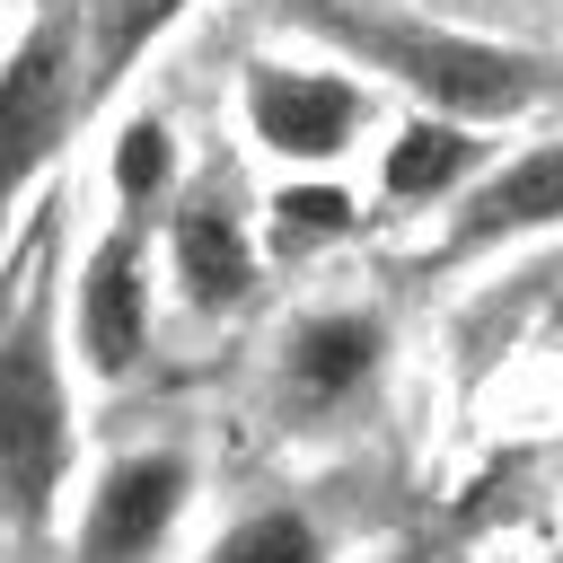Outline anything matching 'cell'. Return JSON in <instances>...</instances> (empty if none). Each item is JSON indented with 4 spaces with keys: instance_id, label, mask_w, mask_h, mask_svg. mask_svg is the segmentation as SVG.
<instances>
[{
    "instance_id": "cell-13",
    "label": "cell",
    "mask_w": 563,
    "mask_h": 563,
    "mask_svg": "<svg viewBox=\"0 0 563 563\" xmlns=\"http://www.w3.org/2000/svg\"><path fill=\"white\" fill-rule=\"evenodd\" d=\"M343 220H352V202H343L334 185H290V194H282V229H290V238H299V229H343Z\"/></svg>"
},
{
    "instance_id": "cell-2",
    "label": "cell",
    "mask_w": 563,
    "mask_h": 563,
    "mask_svg": "<svg viewBox=\"0 0 563 563\" xmlns=\"http://www.w3.org/2000/svg\"><path fill=\"white\" fill-rule=\"evenodd\" d=\"M62 466H70V413H62L44 308H26L0 334V510L18 528H35L62 493Z\"/></svg>"
},
{
    "instance_id": "cell-7",
    "label": "cell",
    "mask_w": 563,
    "mask_h": 563,
    "mask_svg": "<svg viewBox=\"0 0 563 563\" xmlns=\"http://www.w3.org/2000/svg\"><path fill=\"white\" fill-rule=\"evenodd\" d=\"M141 334H150V299H141V229H106L79 264V343H88V369L123 378L141 361Z\"/></svg>"
},
{
    "instance_id": "cell-5",
    "label": "cell",
    "mask_w": 563,
    "mask_h": 563,
    "mask_svg": "<svg viewBox=\"0 0 563 563\" xmlns=\"http://www.w3.org/2000/svg\"><path fill=\"white\" fill-rule=\"evenodd\" d=\"M70 114V26L44 18L9 62H0V202L26 185V167L62 141Z\"/></svg>"
},
{
    "instance_id": "cell-14",
    "label": "cell",
    "mask_w": 563,
    "mask_h": 563,
    "mask_svg": "<svg viewBox=\"0 0 563 563\" xmlns=\"http://www.w3.org/2000/svg\"><path fill=\"white\" fill-rule=\"evenodd\" d=\"M167 9H176V0H141V9H132V26H123V35H114V53H123V44H132V35H141V26H150V18H167Z\"/></svg>"
},
{
    "instance_id": "cell-10",
    "label": "cell",
    "mask_w": 563,
    "mask_h": 563,
    "mask_svg": "<svg viewBox=\"0 0 563 563\" xmlns=\"http://www.w3.org/2000/svg\"><path fill=\"white\" fill-rule=\"evenodd\" d=\"M466 167H475V132L413 123V132H396V150H387V194H396V202H422V194H449Z\"/></svg>"
},
{
    "instance_id": "cell-1",
    "label": "cell",
    "mask_w": 563,
    "mask_h": 563,
    "mask_svg": "<svg viewBox=\"0 0 563 563\" xmlns=\"http://www.w3.org/2000/svg\"><path fill=\"white\" fill-rule=\"evenodd\" d=\"M308 9V26H325L334 44H352L361 62L396 70L413 97L449 106V114H519L545 97V70L510 44H484V35H449V26H413V18H387V9H352V0H290Z\"/></svg>"
},
{
    "instance_id": "cell-6",
    "label": "cell",
    "mask_w": 563,
    "mask_h": 563,
    "mask_svg": "<svg viewBox=\"0 0 563 563\" xmlns=\"http://www.w3.org/2000/svg\"><path fill=\"white\" fill-rule=\"evenodd\" d=\"M387 361V325L361 317V308H317L282 334V396L308 405V413H334L352 405Z\"/></svg>"
},
{
    "instance_id": "cell-12",
    "label": "cell",
    "mask_w": 563,
    "mask_h": 563,
    "mask_svg": "<svg viewBox=\"0 0 563 563\" xmlns=\"http://www.w3.org/2000/svg\"><path fill=\"white\" fill-rule=\"evenodd\" d=\"M167 176H176V141H167V123H158V114L123 123V141H114V194H123L132 211H150V202L167 194Z\"/></svg>"
},
{
    "instance_id": "cell-8",
    "label": "cell",
    "mask_w": 563,
    "mask_h": 563,
    "mask_svg": "<svg viewBox=\"0 0 563 563\" xmlns=\"http://www.w3.org/2000/svg\"><path fill=\"white\" fill-rule=\"evenodd\" d=\"M176 282H185V299L211 308V317L255 290V246H246V229L229 220L220 194H194V202L176 211Z\"/></svg>"
},
{
    "instance_id": "cell-9",
    "label": "cell",
    "mask_w": 563,
    "mask_h": 563,
    "mask_svg": "<svg viewBox=\"0 0 563 563\" xmlns=\"http://www.w3.org/2000/svg\"><path fill=\"white\" fill-rule=\"evenodd\" d=\"M545 220H563V141L510 158L475 194V211L457 220V246H493V238H519V229H545Z\"/></svg>"
},
{
    "instance_id": "cell-4",
    "label": "cell",
    "mask_w": 563,
    "mask_h": 563,
    "mask_svg": "<svg viewBox=\"0 0 563 563\" xmlns=\"http://www.w3.org/2000/svg\"><path fill=\"white\" fill-rule=\"evenodd\" d=\"M361 114H369V97L352 79H334V70H290V62H255L246 70V123L282 158H334V150H352Z\"/></svg>"
},
{
    "instance_id": "cell-3",
    "label": "cell",
    "mask_w": 563,
    "mask_h": 563,
    "mask_svg": "<svg viewBox=\"0 0 563 563\" xmlns=\"http://www.w3.org/2000/svg\"><path fill=\"white\" fill-rule=\"evenodd\" d=\"M185 484H194V466L176 449L114 457L106 484H97V501H88V519H79V563H150L167 545L176 510H185Z\"/></svg>"
},
{
    "instance_id": "cell-15",
    "label": "cell",
    "mask_w": 563,
    "mask_h": 563,
    "mask_svg": "<svg viewBox=\"0 0 563 563\" xmlns=\"http://www.w3.org/2000/svg\"><path fill=\"white\" fill-rule=\"evenodd\" d=\"M405 563H413V554H405Z\"/></svg>"
},
{
    "instance_id": "cell-11",
    "label": "cell",
    "mask_w": 563,
    "mask_h": 563,
    "mask_svg": "<svg viewBox=\"0 0 563 563\" xmlns=\"http://www.w3.org/2000/svg\"><path fill=\"white\" fill-rule=\"evenodd\" d=\"M202 563H325V537H317V519H299V510H255V519H238Z\"/></svg>"
}]
</instances>
